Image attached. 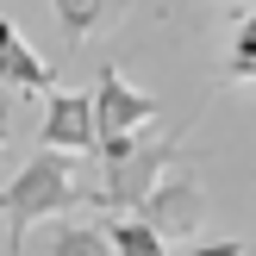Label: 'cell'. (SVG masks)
Segmentation results:
<instances>
[{
  "instance_id": "6",
  "label": "cell",
  "mask_w": 256,
  "mask_h": 256,
  "mask_svg": "<svg viewBox=\"0 0 256 256\" xmlns=\"http://www.w3.org/2000/svg\"><path fill=\"white\" fill-rule=\"evenodd\" d=\"M0 82L19 88V94H44V88H56V82H50V62L38 56L25 38H12V44L0 50Z\"/></svg>"
},
{
  "instance_id": "10",
  "label": "cell",
  "mask_w": 256,
  "mask_h": 256,
  "mask_svg": "<svg viewBox=\"0 0 256 256\" xmlns=\"http://www.w3.org/2000/svg\"><path fill=\"white\" fill-rule=\"evenodd\" d=\"M256 69V12L238 19V38H232V82H250Z\"/></svg>"
},
{
  "instance_id": "5",
  "label": "cell",
  "mask_w": 256,
  "mask_h": 256,
  "mask_svg": "<svg viewBox=\"0 0 256 256\" xmlns=\"http://www.w3.org/2000/svg\"><path fill=\"white\" fill-rule=\"evenodd\" d=\"M44 150L88 156L94 150V100L75 88H44Z\"/></svg>"
},
{
  "instance_id": "7",
  "label": "cell",
  "mask_w": 256,
  "mask_h": 256,
  "mask_svg": "<svg viewBox=\"0 0 256 256\" xmlns=\"http://www.w3.org/2000/svg\"><path fill=\"white\" fill-rule=\"evenodd\" d=\"M106 244H112V256H169V244H162L156 232H150L138 212H106Z\"/></svg>"
},
{
  "instance_id": "11",
  "label": "cell",
  "mask_w": 256,
  "mask_h": 256,
  "mask_svg": "<svg viewBox=\"0 0 256 256\" xmlns=\"http://www.w3.org/2000/svg\"><path fill=\"white\" fill-rule=\"evenodd\" d=\"M244 244H194V250H175V256H238Z\"/></svg>"
},
{
  "instance_id": "2",
  "label": "cell",
  "mask_w": 256,
  "mask_h": 256,
  "mask_svg": "<svg viewBox=\"0 0 256 256\" xmlns=\"http://www.w3.org/2000/svg\"><path fill=\"white\" fill-rule=\"evenodd\" d=\"M182 144H188V125H162V132L144 125V132H132V138H106V144H94L100 162H106V169H100L94 206H106V212H138V200L162 182V169L182 156Z\"/></svg>"
},
{
  "instance_id": "8",
  "label": "cell",
  "mask_w": 256,
  "mask_h": 256,
  "mask_svg": "<svg viewBox=\"0 0 256 256\" xmlns=\"http://www.w3.org/2000/svg\"><path fill=\"white\" fill-rule=\"evenodd\" d=\"M56 6V25H62V38H94V25L106 19V0H50Z\"/></svg>"
},
{
  "instance_id": "9",
  "label": "cell",
  "mask_w": 256,
  "mask_h": 256,
  "mask_svg": "<svg viewBox=\"0 0 256 256\" xmlns=\"http://www.w3.org/2000/svg\"><path fill=\"white\" fill-rule=\"evenodd\" d=\"M50 256H112V244H106L100 225H62L50 238Z\"/></svg>"
},
{
  "instance_id": "14",
  "label": "cell",
  "mask_w": 256,
  "mask_h": 256,
  "mask_svg": "<svg viewBox=\"0 0 256 256\" xmlns=\"http://www.w3.org/2000/svg\"><path fill=\"white\" fill-rule=\"evenodd\" d=\"M250 82H256V69H250Z\"/></svg>"
},
{
  "instance_id": "12",
  "label": "cell",
  "mask_w": 256,
  "mask_h": 256,
  "mask_svg": "<svg viewBox=\"0 0 256 256\" xmlns=\"http://www.w3.org/2000/svg\"><path fill=\"white\" fill-rule=\"evenodd\" d=\"M12 38H19V25H12V19H6V12H0V50H6V44H12Z\"/></svg>"
},
{
  "instance_id": "4",
  "label": "cell",
  "mask_w": 256,
  "mask_h": 256,
  "mask_svg": "<svg viewBox=\"0 0 256 256\" xmlns=\"http://www.w3.org/2000/svg\"><path fill=\"white\" fill-rule=\"evenodd\" d=\"M94 144H106V138H132V132H144L150 119H156V100L144 94V88H132L119 69H100V82H94Z\"/></svg>"
},
{
  "instance_id": "3",
  "label": "cell",
  "mask_w": 256,
  "mask_h": 256,
  "mask_svg": "<svg viewBox=\"0 0 256 256\" xmlns=\"http://www.w3.org/2000/svg\"><path fill=\"white\" fill-rule=\"evenodd\" d=\"M138 219L150 225V232L162 238V244H175V238H194L200 225H206V188H200L194 169H162V182L150 188L144 200H138Z\"/></svg>"
},
{
  "instance_id": "13",
  "label": "cell",
  "mask_w": 256,
  "mask_h": 256,
  "mask_svg": "<svg viewBox=\"0 0 256 256\" xmlns=\"http://www.w3.org/2000/svg\"><path fill=\"white\" fill-rule=\"evenodd\" d=\"M238 256H256V250H250V244H244V250H238Z\"/></svg>"
},
{
  "instance_id": "1",
  "label": "cell",
  "mask_w": 256,
  "mask_h": 256,
  "mask_svg": "<svg viewBox=\"0 0 256 256\" xmlns=\"http://www.w3.org/2000/svg\"><path fill=\"white\" fill-rule=\"evenodd\" d=\"M82 206H94V194L82 188V156H69V150H38V156L6 182V194H0V212H6V250L19 256L25 250V232H32L38 219L82 212Z\"/></svg>"
}]
</instances>
